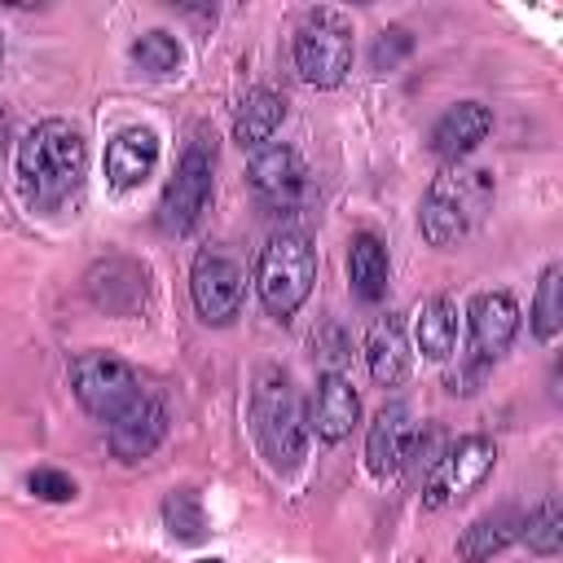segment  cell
Here are the masks:
<instances>
[{
	"label": "cell",
	"mask_w": 563,
	"mask_h": 563,
	"mask_svg": "<svg viewBox=\"0 0 563 563\" xmlns=\"http://www.w3.org/2000/svg\"><path fill=\"white\" fill-rule=\"evenodd\" d=\"M88 172V145L84 132L66 119L35 123L18 145V185L31 207H62Z\"/></svg>",
	"instance_id": "1"
},
{
	"label": "cell",
	"mask_w": 563,
	"mask_h": 563,
	"mask_svg": "<svg viewBox=\"0 0 563 563\" xmlns=\"http://www.w3.org/2000/svg\"><path fill=\"white\" fill-rule=\"evenodd\" d=\"M488 202H493V172L471 163H444L427 185L418 229L431 246H457L484 220Z\"/></svg>",
	"instance_id": "2"
},
{
	"label": "cell",
	"mask_w": 563,
	"mask_h": 563,
	"mask_svg": "<svg viewBox=\"0 0 563 563\" xmlns=\"http://www.w3.org/2000/svg\"><path fill=\"white\" fill-rule=\"evenodd\" d=\"M251 427H255V444H260V453L268 457L273 471L290 475L303 462L308 422H303V405H299V391H295V383H290L286 369L264 365L255 374V387H251Z\"/></svg>",
	"instance_id": "3"
},
{
	"label": "cell",
	"mask_w": 563,
	"mask_h": 563,
	"mask_svg": "<svg viewBox=\"0 0 563 563\" xmlns=\"http://www.w3.org/2000/svg\"><path fill=\"white\" fill-rule=\"evenodd\" d=\"M312 282H317V251H312V238L308 233L282 229V233H273L260 246L255 290H260V303L273 317L299 312V303L312 295Z\"/></svg>",
	"instance_id": "4"
},
{
	"label": "cell",
	"mask_w": 563,
	"mask_h": 563,
	"mask_svg": "<svg viewBox=\"0 0 563 563\" xmlns=\"http://www.w3.org/2000/svg\"><path fill=\"white\" fill-rule=\"evenodd\" d=\"M211 189H216V136L207 128H194L172 180L163 185V198H158V229L163 233H189L198 229L207 202H211Z\"/></svg>",
	"instance_id": "5"
},
{
	"label": "cell",
	"mask_w": 563,
	"mask_h": 563,
	"mask_svg": "<svg viewBox=\"0 0 563 563\" xmlns=\"http://www.w3.org/2000/svg\"><path fill=\"white\" fill-rule=\"evenodd\" d=\"M70 391L84 405V413H92L101 427H110L150 391V383L128 361H119L110 352H79L70 361Z\"/></svg>",
	"instance_id": "6"
},
{
	"label": "cell",
	"mask_w": 563,
	"mask_h": 563,
	"mask_svg": "<svg viewBox=\"0 0 563 563\" xmlns=\"http://www.w3.org/2000/svg\"><path fill=\"white\" fill-rule=\"evenodd\" d=\"M295 70L312 88H334L352 70V18L339 9H312L295 31Z\"/></svg>",
	"instance_id": "7"
},
{
	"label": "cell",
	"mask_w": 563,
	"mask_h": 563,
	"mask_svg": "<svg viewBox=\"0 0 563 563\" xmlns=\"http://www.w3.org/2000/svg\"><path fill=\"white\" fill-rule=\"evenodd\" d=\"M497 466V444L488 435H462L453 440L435 462L431 471L422 475V506L440 510L449 501H462L466 493H475Z\"/></svg>",
	"instance_id": "8"
},
{
	"label": "cell",
	"mask_w": 563,
	"mask_h": 563,
	"mask_svg": "<svg viewBox=\"0 0 563 563\" xmlns=\"http://www.w3.org/2000/svg\"><path fill=\"white\" fill-rule=\"evenodd\" d=\"M246 180H251V194L264 211L273 216H290L308 202L312 185H308V167L303 158L290 150V145H260L246 163Z\"/></svg>",
	"instance_id": "9"
},
{
	"label": "cell",
	"mask_w": 563,
	"mask_h": 563,
	"mask_svg": "<svg viewBox=\"0 0 563 563\" xmlns=\"http://www.w3.org/2000/svg\"><path fill=\"white\" fill-rule=\"evenodd\" d=\"M189 295H194V308H198V317L207 325H229L242 312L246 277H242V268H238L233 255H224L220 246H207V251L194 255Z\"/></svg>",
	"instance_id": "10"
},
{
	"label": "cell",
	"mask_w": 563,
	"mask_h": 563,
	"mask_svg": "<svg viewBox=\"0 0 563 563\" xmlns=\"http://www.w3.org/2000/svg\"><path fill=\"white\" fill-rule=\"evenodd\" d=\"M413 444H418V418L405 400H387L374 422H369V435H365V466L378 475V479H391L405 471V462L413 457Z\"/></svg>",
	"instance_id": "11"
},
{
	"label": "cell",
	"mask_w": 563,
	"mask_h": 563,
	"mask_svg": "<svg viewBox=\"0 0 563 563\" xmlns=\"http://www.w3.org/2000/svg\"><path fill=\"white\" fill-rule=\"evenodd\" d=\"M471 347H475V361L479 365H493L519 334V303L506 295V290H484L471 299Z\"/></svg>",
	"instance_id": "12"
},
{
	"label": "cell",
	"mask_w": 563,
	"mask_h": 563,
	"mask_svg": "<svg viewBox=\"0 0 563 563\" xmlns=\"http://www.w3.org/2000/svg\"><path fill=\"white\" fill-rule=\"evenodd\" d=\"M106 431H110V449H114L119 462H141V457H150V453L163 444V435H167V400L150 387V391H145L119 422H110Z\"/></svg>",
	"instance_id": "13"
},
{
	"label": "cell",
	"mask_w": 563,
	"mask_h": 563,
	"mask_svg": "<svg viewBox=\"0 0 563 563\" xmlns=\"http://www.w3.org/2000/svg\"><path fill=\"white\" fill-rule=\"evenodd\" d=\"M88 295L101 312H114V317H132L136 308H145V268L123 260V255H110L101 264H92L88 273Z\"/></svg>",
	"instance_id": "14"
},
{
	"label": "cell",
	"mask_w": 563,
	"mask_h": 563,
	"mask_svg": "<svg viewBox=\"0 0 563 563\" xmlns=\"http://www.w3.org/2000/svg\"><path fill=\"white\" fill-rule=\"evenodd\" d=\"M493 132V110L484 101H457L431 123V150L444 163H462Z\"/></svg>",
	"instance_id": "15"
},
{
	"label": "cell",
	"mask_w": 563,
	"mask_h": 563,
	"mask_svg": "<svg viewBox=\"0 0 563 563\" xmlns=\"http://www.w3.org/2000/svg\"><path fill=\"white\" fill-rule=\"evenodd\" d=\"M356 413H361V396H356V387H352L343 374H321L303 422H308V431H317L321 440L334 444V440H343V435L352 431Z\"/></svg>",
	"instance_id": "16"
},
{
	"label": "cell",
	"mask_w": 563,
	"mask_h": 563,
	"mask_svg": "<svg viewBox=\"0 0 563 563\" xmlns=\"http://www.w3.org/2000/svg\"><path fill=\"white\" fill-rule=\"evenodd\" d=\"M158 163V136L154 128H123L106 145V176L114 189H136Z\"/></svg>",
	"instance_id": "17"
},
{
	"label": "cell",
	"mask_w": 563,
	"mask_h": 563,
	"mask_svg": "<svg viewBox=\"0 0 563 563\" xmlns=\"http://www.w3.org/2000/svg\"><path fill=\"white\" fill-rule=\"evenodd\" d=\"M365 365L378 387H396L409 374V339L400 317H378L365 334Z\"/></svg>",
	"instance_id": "18"
},
{
	"label": "cell",
	"mask_w": 563,
	"mask_h": 563,
	"mask_svg": "<svg viewBox=\"0 0 563 563\" xmlns=\"http://www.w3.org/2000/svg\"><path fill=\"white\" fill-rule=\"evenodd\" d=\"M286 119V97H277L273 88H251L242 101H238V114H233V141L242 150H260L273 141V132L282 128Z\"/></svg>",
	"instance_id": "19"
},
{
	"label": "cell",
	"mask_w": 563,
	"mask_h": 563,
	"mask_svg": "<svg viewBox=\"0 0 563 563\" xmlns=\"http://www.w3.org/2000/svg\"><path fill=\"white\" fill-rule=\"evenodd\" d=\"M519 523H523V515H515V510H488L466 523V532L457 537V554L466 563H488L510 541H519Z\"/></svg>",
	"instance_id": "20"
},
{
	"label": "cell",
	"mask_w": 563,
	"mask_h": 563,
	"mask_svg": "<svg viewBox=\"0 0 563 563\" xmlns=\"http://www.w3.org/2000/svg\"><path fill=\"white\" fill-rule=\"evenodd\" d=\"M413 343L431 361H444L453 352V343H457V303L449 295L422 299V308L413 312Z\"/></svg>",
	"instance_id": "21"
},
{
	"label": "cell",
	"mask_w": 563,
	"mask_h": 563,
	"mask_svg": "<svg viewBox=\"0 0 563 563\" xmlns=\"http://www.w3.org/2000/svg\"><path fill=\"white\" fill-rule=\"evenodd\" d=\"M387 277H391V264H387V246L374 238V233H356L352 246H347V282L352 290L374 303L387 295Z\"/></svg>",
	"instance_id": "22"
},
{
	"label": "cell",
	"mask_w": 563,
	"mask_h": 563,
	"mask_svg": "<svg viewBox=\"0 0 563 563\" xmlns=\"http://www.w3.org/2000/svg\"><path fill=\"white\" fill-rule=\"evenodd\" d=\"M163 523L176 541L185 545H198L207 537V510H202V497L194 488H172L163 497Z\"/></svg>",
	"instance_id": "23"
},
{
	"label": "cell",
	"mask_w": 563,
	"mask_h": 563,
	"mask_svg": "<svg viewBox=\"0 0 563 563\" xmlns=\"http://www.w3.org/2000/svg\"><path fill=\"white\" fill-rule=\"evenodd\" d=\"M519 537L528 541V550H532V554L554 559V554L563 550V510H559V501H554V497L537 501V510H528V515H523Z\"/></svg>",
	"instance_id": "24"
},
{
	"label": "cell",
	"mask_w": 563,
	"mask_h": 563,
	"mask_svg": "<svg viewBox=\"0 0 563 563\" xmlns=\"http://www.w3.org/2000/svg\"><path fill=\"white\" fill-rule=\"evenodd\" d=\"M559 325H563V268L550 264L532 295V334L550 343L559 334Z\"/></svg>",
	"instance_id": "25"
},
{
	"label": "cell",
	"mask_w": 563,
	"mask_h": 563,
	"mask_svg": "<svg viewBox=\"0 0 563 563\" xmlns=\"http://www.w3.org/2000/svg\"><path fill=\"white\" fill-rule=\"evenodd\" d=\"M132 62H136L145 75H172V70H180V44H176V35H167V31H145V35L132 44Z\"/></svg>",
	"instance_id": "26"
},
{
	"label": "cell",
	"mask_w": 563,
	"mask_h": 563,
	"mask_svg": "<svg viewBox=\"0 0 563 563\" xmlns=\"http://www.w3.org/2000/svg\"><path fill=\"white\" fill-rule=\"evenodd\" d=\"M26 488L40 497V501H75V479L66 471H53V466H40L26 475Z\"/></svg>",
	"instance_id": "27"
},
{
	"label": "cell",
	"mask_w": 563,
	"mask_h": 563,
	"mask_svg": "<svg viewBox=\"0 0 563 563\" xmlns=\"http://www.w3.org/2000/svg\"><path fill=\"white\" fill-rule=\"evenodd\" d=\"M312 356L325 365V374H343V369H339L343 356H347V339H343V330H334V325L317 330V334H312Z\"/></svg>",
	"instance_id": "28"
},
{
	"label": "cell",
	"mask_w": 563,
	"mask_h": 563,
	"mask_svg": "<svg viewBox=\"0 0 563 563\" xmlns=\"http://www.w3.org/2000/svg\"><path fill=\"white\" fill-rule=\"evenodd\" d=\"M413 48V40H409V31H400V26H391V31H383L378 35V44H374V53H369V62H374V70H391L405 53Z\"/></svg>",
	"instance_id": "29"
},
{
	"label": "cell",
	"mask_w": 563,
	"mask_h": 563,
	"mask_svg": "<svg viewBox=\"0 0 563 563\" xmlns=\"http://www.w3.org/2000/svg\"><path fill=\"white\" fill-rule=\"evenodd\" d=\"M0 150H4V114H0Z\"/></svg>",
	"instance_id": "30"
},
{
	"label": "cell",
	"mask_w": 563,
	"mask_h": 563,
	"mask_svg": "<svg viewBox=\"0 0 563 563\" xmlns=\"http://www.w3.org/2000/svg\"><path fill=\"white\" fill-rule=\"evenodd\" d=\"M198 563H224V559H198Z\"/></svg>",
	"instance_id": "31"
},
{
	"label": "cell",
	"mask_w": 563,
	"mask_h": 563,
	"mask_svg": "<svg viewBox=\"0 0 563 563\" xmlns=\"http://www.w3.org/2000/svg\"><path fill=\"white\" fill-rule=\"evenodd\" d=\"M0 57H4V44H0Z\"/></svg>",
	"instance_id": "32"
}]
</instances>
